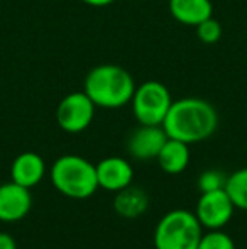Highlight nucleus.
Returning <instances> with one entry per match:
<instances>
[{
	"mask_svg": "<svg viewBox=\"0 0 247 249\" xmlns=\"http://www.w3.org/2000/svg\"><path fill=\"white\" fill-rule=\"evenodd\" d=\"M163 127L168 138L195 144L217 131L218 114L210 102L198 97H183L171 104Z\"/></svg>",
	"mask_w": 247,
	"mask_h": 249,
	"instance_id": "obj_1",
	"label": "nucleus"
},
{
	"mask_svg": "<svg viewBox=\"0 0 247 249\" xmlns=\"http://www.w3.org/2000/svg\"><path fill=\"white\" fill-rule=\"evenodd\" d=\"M132 75L119 65H99L88 71L83 83V92L97 107L120 108L131 104L135 92Z\"/></svg>",
	"mask_w": 247,
	"mask_h": 249,
	"instance_id": "obj_2",
	"label": "nucleus"
},
{
	"mask_svg": "<svg viewBox=\"0 0 247 249\" xmlns=\"http://www.w3.org/2000/svg\"><path fill=\"white\" fill-rule=\"evenodd\" d=\"M49 178L53 187L68 198L85 200L99 190L97 166L78 154L58 158L49 170Z\"/></svg>",
	"mask_w": 247,
	"mask_h": 249,
	"instance_id": "obj_3",
	"label": "nucleus"
},
{
	"mask_svg": "<svg viewBox=\"0 0 247 249\" xmlns=\"http://www.w3.org/2000/svg\"><path fill=\"white\" fill-rule=\"evenodd\" d=\"M203 227L190 210L176 209L159 219L154 229L156 249H197Z\"/></svg>",
	"mask_w": 247,
	"mask_h": 249,
	"instance_id": "obj_4",
	"label": "nucleus"
},
{
	"mask_svg": "<svg viewBox=\"0 0 247 249\" xmlns=\"http://www.w3.org/2000/svg\"><path fill=\"white\" fill-rule=\"evenodd\" d=\"M171 104L173 99L168 87L158 80H148L135 87L131 100L134 117L139 124L146 125H163Z\"/></svg>",
	"mask_w": 247,
	"mask_h": 249,
	"instance_id": "obj_5",
	"label": "nucleus"
},
{
	"mask_svg": "<svg viewBox=\"0 0 247 249\" xmlns=\"http://www.w3.org/2000/svg\"><path fill=\"white\" fill-rule=\"evenodd\" d=\"M97 105L85 92H71L65 95L56 108V122L65 132L78 134L90 127L95 117Z\"/></svg>",
	"mask_w": 247,
	"mask_h": 249,
	"instance_id": "obj_6",
	"label": "nucleus"
},
{
	"mask_svg": "<svg viewBox=\"0 0 247 249\" xmlns=\"http://www.w3.org/2000/svg\"><path fill=\"white\" fill-rule=\"evenodd\" d=\"M234 203L224 188L214 192H203L197 202V215L198 222L203 229H222L231 222L234 215Z\"/></svg>",
	"mask_w": 247,
	"mask_h": 249,
	"instance_id": "obj_7",
	"label": "nucleus"
},
{
	"mask_svg": "<svg viewBox=\"0 0 247 249\" xmlns=\"http://www.w3.org/2000/svg\"><path fill=\"white\" fill-rule=\"evenodd\" d=\"M166 141H168V134L163 125L141 124L129 136L127 151L132 158L139 161L156 160Z\"/></svg>",
	"mask_w": 247,
	"mask_h": 249,
	"instance_id": "obj_8",
	"label": "nucleus"
},
{
	"mask_svg": "<svg viewBox=\"0 0 247 249\" xmlns=\"http://www.w3.org/2000/svg\"><path fill=\"white\" fill-rule=\"evenodd\" d=\"M31 190L16 181L0 185V222H17L31 212Z\"/></svg>",
	"mask_w": 247,
	"mask_h": 249,
	"instance_id": "obj_9",
	"label": "nucleus"
},
{
	"mask_svg": "<svg viewBox=\"0 0 247 249\" xmlns=\"http://www.w3.org/2000/svg\"><path fill=\"white\" fill-rule=\"evenodd\" d=\"M97 166V180L99 188L107 192H120L125 187L132 185L134 180V170L131 163L120 156H109L99 161Z\"/></svg>",
	"mask_w": 247,
	"mask_h": 249,
	"instance_id": "obj_10",
	"label": "nucleus"
},
{
	"mask_svg": "<svg viewBox=\"0 0 247 249\" xmlns=\"http://www.w3.org/2000/svg\"><path fill=\"white\" fill-rule=\"evenodd\" d=\"M46 175V163L43 156L34 151L20 153L10 166V178L16 183L22 185L26 188H33L41 183V180Z\"/></svg>",
	"mask_w": 247,
	"mask_h": 249,
	"instance_id": "obj_11",
	"label": "nucleus"
},
{
	"mask_svg": "<svg viewBox=\"0 0 247 249\" xmlns=\"http://www.w3.org/2000/svg\"><path fill=\"white\" fill-rule=\"evenodd\" d=\"M169 14L178 22L197 27L214 16V5L210 0H169Z\"/></svg>",
	"mask_w": 247,
	"mask_h": 249,
	"instance_id": "obj_12",
	"label": "nucleus"
},
{
	"mask_svg": "<svg viewBox=\"0 0 247 249\" xmlns=\"http://www.w3.org/2000/svg\"><path fill=\"white\" fill-rule=\"evenodd\" d=\"M156 160H158L161 170L168 175L183 173L190 164V144L168 138V141L165 142Z\"/></svg>",
	"mask_w": 247,
	"mask_h": 249,
	"instance_id": "obj_13",
	"label": "nucleus"
},
{
	"mask_svg": "<svg viewBox=\"0 0 247 249\" xmlns=\"http://www.w3.org/2000/svg\"><path fill=\"white\" fill-rule=\"evenodd\" d=\"M149 207V197L142 188L139 187H125L124 190L117 192L114 198V209L120 217L125 219H135L146 213Z\"/></svg>",
	"mask_w": 247,
	"mask_h": 249,
	"instance_id": "obj_14",
	"label": "nucleus"
},
{
	"mask_svg": "<svg viewBox=\"0 0 247 249\" xmlns=\"http://www.w3.org/2000/svg\"><path fill=\"white\" fill-rule=\"evenodd\" d=\"M224 190L231 197L235 209L247 210V168H241L227 177Z\"/></svg>",
	"mask_w": 247,
	"mask_h": 249,
	"instance_id": "obj_15",
	"label": "nucleus"
},
{
	"mask_svg": "<svg viewBox=\"0 0 247 249\" xmlns=\"http://www.w3.org/2000/svg\"><path fill=\"white\" fill-rule=\"evenodd\" d=\"M197 249H235L234 239L222 229H212L201 234Z\"/></svg>",
	"mask_w": 247,
	"mask_h": 249,
	"instance_id": "obj_16",
	"label": "nucleus"
},
{
	"mask_svg": "<svg viewBox=\"0 0 247 249\" xmlns=\"http://www.w3.org/2000/svg\"><path fill=\"white\" fill-rule=\"evenodd\" d=\"M197 36L203 44H215L222 37V24L214 16L197 26Z\"/></svg>",
	"mask_w": 247,
	"mask_h": 249,
	"instance_id": "obj_17",
	"label": "nucleus"
},
{
	"mask_svg": "<svg viewBox=\"0 0 247 249\" xmlns=\"http://www.w3.org/2000/svg\"><path fill=\"white\" fill-rule=\"evenodd\" d=\"M225 181H227V177L220 173L217 170H207L198 177V188L200 192H214V190H220V188L225 187Z\"/></svg>",
	"mask_w": 247,
	"mask_h": 249,
	"instance_id": "obj_18",
	"label": "nucleus"
},
{
	"mask_svg": "<svg viewBox=\"0 0 247 249\" xmlns=\"http://www.w3.org/2000/svg\"><path fill=\"white\" fill-rule=\"evenodd\" d=\"M0 249H17L16 239L9 232H0Z\"/></svg>",
	"mask_w": 247,
	"mask_h": 249,
	"instance_id": "obj_19",
	"label": "nucleus"
},
{
	"mask_svg": "<svg viewBox=\"0 0 247 249\" xmlns=\"http://www.w3.org/2000/svg\"><path fill=\"white\" fill-rule=\"evenodd\" d=\"M83 3L86 5H92V7H107L110 3H114L115 0H82Z\"/></svg>",
	"mask_w": 247,
	"mask_h": 249,
	"instance_id": "obj_20",
	"label": "nucleus"
}]
</instances>
